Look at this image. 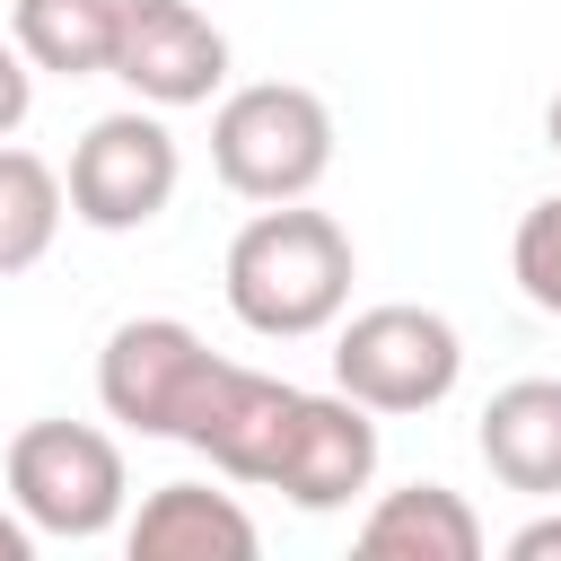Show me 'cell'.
<instances>
[{"label":"cell","instance_id":"cell-1","mask_svg":"<svg viewBox=\"0 0 561 561\" xmlns=\"http://www.w3.org/2000/svg\"><path fill=\"white\" fill-rule=\"evenodd\" d=\"M351 280H359V254H351L342 219L307 210V202H263L228 237V263H219L228 316L263 342H307V333L342 324Z\"/></svg>","mask_w":561,"mask_h":561},{"label":"cell","instance_id":"cell-2","mask_svg":"<svg viewBox=\"0 0 561 561\" xmlns=\"http://www.w3.org/2000/svg\"><path fill=\"white\" fill-rule=\"evenodd\" d=\"M210 167L245 202H307L333 175V105L298 79H254L210 114Z\"/></svg>","mask_w":561,"mask_h":561},{"label":"cell","instance_id":"cell-3","mask_svg":"<svg viewBox=\"0 0 561 561\" xmlns=\"http://www.w3.org/2000/svg\"><path fill=\"white\" fill-rule=\"evenodd\" d=\"M123 447L96 421H26L9 438V508L53 543H96L123 526Z\"/></svg>","mask_w":561,"mask_h":561},{"label":"cell","instance_id":"cell-4","mask_svg":"<svg viewBox=\"0 0 561 561\" xmlns=\"http://www.w3.org/2000/svg\"><path fill=\"white\" fill-rule=\"evenodd\" d=\"M465 377V342L438 307H412V298H386V307H359L333 342V386L368 412H438Z\"/></svg>","mask_w":561,"mask_h":561},{"label":"cell","instance_id":"cell-5","mask_svg":"<svg viewBox=\"0 0 561 561\" xmlns=\"http://www.w3.org/2000/svg\"><path fill=\"white\" fill-rule=\"evenodd\" d=\"M175 175H184V158H175V131L158 123V105H123V114H96L79 131L61 193H70L79 228L131 237V228H149L175 202Z\"/></svg>","mask_w":561,"mask_h":561},{"label":"cell","instance_id":"cell-6","mask_svg":"<svg viewBox=\"0 0 561 561\" xmlns=\"http://www.w3.org/2000/svg\"><path fill=\"white\" fill-rule=\"evenodd\" d=\"M210 359L219 351L184 316H123L105 333V351H96V403H105V421H123L140 438H175L202 377H210Z\"/></svg>","mask_w":561,"mask_h":561},{"label":"cell","instance_id":"cell-7","mask_svg":"<svg viewBox=\"0 0 561 561\" xmlns=\"http://www.w3.org/2000/svg\"><path fill=\"white\" fill-rule=\"evenodd\" d=\"M298 412H307V386L263 377V368H237V359H210V377H202L175 447L210 456V473H228V482L272 491V473H280V456L298 438Z\"/></svg>","mask_w":561,"mask_h":561},{"label":"cell","instance_id":"cell-8","mask_svg":"<svg viewBox=\"0 0 561 561\" xmlns=\"http://www.w3.org/2000/svg\"><path fill=\"white\" fill-rule=\"evenodd\" d=\"M105 79H123L158 114L210 105L228 88V35L193 0H123V35H114V70Z\"/></svg>","mask_w":561,"mask_h":561},{"label":"cell","instance_id":"cell-9","mask_svg":"<svg viewBox=\"0 0 561 561\" xmlns=\"http://www.w3.org/2000/svg\"><path fill=\"white\" fill-rule=\"evenodd\" d=\"M368 482H377V412L351 403L342 386H333V394H307L298 438H289L280 473H272V491H280L289 508L324 517V508H351Z\"/></svg>","mask_w":561,"mask_h":561},{"label":"cell","instance_id":"cell-10","mask_svg":"<svg viewBox=\"0 0 561 561\" xmlns=\"http://www.w3.org/2000/svg\"><path fill=\"white\" fill-rule=\"evenodd\" d=\"M131 561H254L263 552V526L237 508V491H210V482H158L131 526H123Z\"/></svg>","mask_w":561,"mask_h":561},{"label":"cell","instance_id":"cell-11","mask_svg":"<svg viewBox=\"0 0 561 561\" xmlns=\"http://www.w3.org/2000/svg\"><path fill=\"white\" fill-rule=\"evenodd\" d=\"M482 465L500 491H526V500H561V377H517L482 403V430H473Z\"/></svg>","mask_w":561,"mask_h":561},{"label":"cell","instance_id":"cell-12","mask_svg":"<svg viewBox=\"0 0 561 561\" xmlns=\"http://www.w3.org/2000/svg\"><path fill=\"white\" fill-rule=\"evenodd\" d=\"M368 561H482V517L447 482H403L359 517Z\"/></svg>","mask_w":561,"mask_h":561},{"label":"cell","instance_id":"cell-13","mask_svg":"<svg viewBox=\"0 0 561 561\" xmlns=\"http://www.w3.org/2000/svg\"><path fill=\"white\" fill-rule=\"evenodd\" d=\"M123 0H9V44L53 79H105Z\"/></svg>","mask_w":561,"mask_h":561},{"label":"cell","instance_id":"cell-14","mask_svg":"<svg viewBox=\"0 0 561 561\" xmlns=\"http://www.w3.org/2000/svg\"><path fill=\"white\" fill-rule=\"evenodd\" d=\"M61 210H70L61 175H53L35 149L0 140V280L35 272V263L53 254V237H61Z\"/></svg>","mask_w":561,"mask_h":561},{"label":"cell","instance_id":"cell-15","mask_svg":"<svg viewBox=\"0 0 561 561\" xmlns=\"http://www.w3.org/2000/svg\"><path fill=\"white\" fill-rule=\"evenodd\" d=\"M508 272H517V289H526L543 316H561V193H543V202L517 219V237H508Z\"/></svg>","mask_w":561,"mask_h":561},{"label":"cell","instance_id":"cell-16","mask_svg":"<svg viewBox=\"0 0 561 561\" xmlns=\"http://www.w3.org/2000/svg\"><path fill=\"white\" fill-rule=\"evenodd\" d=\"M26 114H35V61H26V53L0 35V140H9Z\"/></svg>","mask_w":561,"mask_h":561},{"label":"cell","instance_id":"cell-17","mask_svg":"<svg viewBox=\"0 0 561 561\" xmlns=\"http://www.w3.org/2000/svg\"><path fill=\"white\" fill-rule=\"evenodd\" d=\"M508 561H561V517H526L508 535Z\"/></svg>","mask_w":561,"mask_h":561},{"label":"cell","instance_id":"cell-18","mask_svg":"<svg viewBox=\"0 0 561 561\" xmlns=\"http://www.w3.org/2000/svg\"><path fill=\"white\" fill-rule=\"evenodd\" d=\"M0 561H35V526L26 517H0Z\"/></svg>","mask_w":561,"mask_h":561},{"label":"cell","instance_id":"cell-19","mask_svg":"<svg viewBox=\"0 0 561 561\" xmlns=\"http://www.w3.org/2000/svg\"><path fill=\"white\" fill-rule=\"evenodd\" d=\"M543 140L561 149V88H552V105H543Z\"/></svg>","mask_w":561,"mask_h":561}]
</instances>
